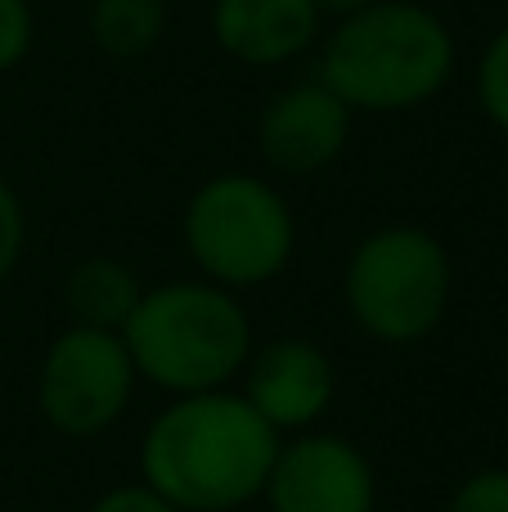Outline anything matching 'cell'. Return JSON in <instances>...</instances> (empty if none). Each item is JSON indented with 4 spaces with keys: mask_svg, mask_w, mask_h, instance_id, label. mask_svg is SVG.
Instances as JSON below:
<instances>
[{
    "mask_svg": "<svg viewBox=\"0 0 508 512\" xmlns=\"http://www.w3.org/2000/svg\"><path fill=\"white\" fill-rule=\"evenodd\" d=\"M446 512H508V468H477L450 490Z\"/></svg>",
    "mask_w": 508,
    "mask_h": 512,
    "instance_id": "2e32d148",
    "label": "cell"
},
{
    "mask_svg": "<svg viewBox=\"0 0 508 512\" xmlns=\"http://www.w3.org/2000/svg\"><path fill=\"white\" fill-rule=\"evenodd\" d=\"M455 68L459 41L437 9L423 0H374L329 23L315 77L356 117H396L432 104L455 81Z\"/></svg>",
    "mask_w": 508,
    "mask_h": 512,
    "instance_id": "7a4b0ae2",
    "label": "cell"
},
{
    "mask_svg": "<svg viewBox=\"0 0 508 512\" xmlns=\"http://www.w3.org/2000/svg\"><path fill=\"white\" fill-rule=\"evenodd\" d=\"M315 5H320L324 23H338V18H351V14H360V9H369L374 0H315Z\"/></svg>",
    "mask_w": 508,
    "mask_h": 512,
    "instance_id": "ac0fdd59",
    "label": "cell"
},
{
    "mask_svg": "<svg viewBox=\"0 0 508 512\" xmlns=\"http://www.w3.org/2000/svg\"><path fill=\"white\" fill-rule=\"evenodd\" d=\"M36 45V9L32 0H0V77L23 68Z\"/></svg>",
    "mask_w": 508,
    "mask_h": 512,
    "instance_id": "9a60e30c",
    "label": "cell"
},
{
    "mask_svg": "<svg viewBox=\"0 0 508 512\" xmlns=\"http://www.w3.org/2000/svg\"><path fill=\"white\" fill-rule=\"evenodd\" d=\"M180 243L198 279L243 297L293 265L297 216L275 180L257 171H221L189 194L180 212Z\"/></svg>",
    "mask_w": 508,
    "mask_h": 512,
    "instance_id": "5b68a950",
    "label": "cell"
},
{
    "mask_svg": "<svg viewBox=\"0 0 508 512\" xmlns=\"http://www.w3.org/2000/svg\"><path fill=\"white\" fill-rule=\"evenodd\" d=\"M234 387L279 436H297L320 427L333 409L338 369L315 337H270L252 346Z\"/></svg>",
    "mask_w": 508,
    "mask_h": 512,
    "instance_id": "ba28073f",
    "label": "cell"
},
{
    "mask_svg": "<svg viewBox=\"0 0 508 512\" xmlns=\"http://www.w3.org/2000/svg\"><path fill=\"white\" fill-rule=\"evenodd\" d=\"M140 373L122 333L68 324L36 364V409L68 441H95L126 418Z\"/></svg>",
    "mask_w": 508,
    "mask_h": 512,
    "instance_id": "8992f818",
    "label": "cell"
},
{
    "mask_svg": "<svg viewBox=\"0 0 508 512\" xmlns=\"http://www.w3.org/2000/svg\"><path fill=\"white\" fill-rule=\"evenodd\" d=\"M23 248H27V212L18 189L9 185V176L0 171V292L9 288V279L23 265Z\"/></svg>",
    "mask_w": 508,
    "mask_h": 512,
    "instance_id": "5bb4252c",
    "label": "cell"
},
{
    "mask_svg": "<svg viewBox=\"0 0 508 512\" xmlns=\"http://www.w3.org/2000/svg\"><path fill=\"white\" fill-rule=\"evenodd\" d=\"M207 27L225 59L243 68H288L324 36L315 0H212Z\"/></svg>",
    "mask_w": 508,
    "mask_h": 512,
    "instance_id": "30bf717a",
    "label": "cell"
},
{
    "mask_svg": "<svg viewBox=\"0 0 508 512\" xmlns=\"http://www.w3.org/2000/svg\"><path fill=\"white\" fill-rule=\"evenodd\" d=\"M86 512H180V508L135 477V481H122V486H108L104 495H95V504Z\"/></svg>",
    "mask_w": 508,
    "mask_h": 512,
    "instance_id": "e0dca14e",
    "label": "cell"
},
{
    "mask_svg": "<svg viewBox=\"0 0 508 512\" xmlns=\"http://www.w3.org/2000/svg\"><path fill=\"white\" fill-rule=\"evenodd\" d=\"M140 382L162 396H198L239 382L257 328L239 292L212 279H167L144 288L122 328Z\"/></svg>",
    "mask_w": 508,
    "mask_h": 512,
    "instance_id": "3957f363",
    "label": "cell"
},
{
    "mask_svg": "<svg viewBox=\"0 0 508 512\" xmlns=\"http://www.w3.org/2000/svg\"><path fill=\"white\" fill-rule=\"evenodd\" d=\"M261 504L266 512H378V472L351 436L311 427L279 441Z\"/></svg>",
    "mask_w": 508,
    "mask_h": 512,
    "instance_id": "52a82bcc",
    "label": "cell"
},
{
    "mask_svg": "<svg viewBox=\"0 0 508 512\" xmlns=\"http://www.w3.org/2000/svg\"><path fill=\"white\" fill-rule=\"evenodd\" d=\"M86 36L104 59H144L167 36V0H90Z\"/></svg>",
    "mask_w": 508,
    "mask_h": 512,
    "instance_id": "7c38bea8",
    "label": "cell"
},
{
    "mask_svg": "<svg viewBox=\"0 0 508 512\" xmlns=\"http://www.w3.org/2000/svg\"><path fill=\"white\" fill-rule=\"evenodd\" d=\"M450 297L455 261L423 225H378L342 261V306L378 346H419L441 328Z\"/></svg>",
    "mask_w": 508,
    "mask_h": 512,
    "instance_id": "277c9868",
    "label": "cell"
},
{
    "mask_svg": "<svg viewBox=\"0 0 508 512\" xmlns=\"http://www.w3.org/2000/svg\"><path fill=\"white\" fill-rule=\"evenodd\" d=\"M144 297V279L131 261L108 252H90L63 274V315L68 324L122 333L131 310Z\"/></svg>",
    "mask_w": 508,
    "mask_h": 512,
    "instance_id": "8fae6325",
    "label": "cell"
},
{
    "mask_svg": "<svg viewBox=\"0 0 508 512\" xmlns=\"http://www.w3.org/2000/svg\"><path fill=\"white\" fill-rule=\"evenodd\" d=\"M279 441L239 387L167 396L140 436V481L180 512H243L261 504Z\"/></svg>",
    "mask_w": 508,
    "mask_h": 512,
    "instance_id": "6da1fadb",
    "label": "cell"
},
{
    "mask_svg": "<svg viewBox=\"0 0 508 512\" xmlns=\"http://www.w3.org/2000/svg\"><path fill=\"white\" fill-rule=\"evenodd\" d=\"M473 90H477V108H482V117L508 140V23L495 27L491 41H486L482 54H477Z\"/></svg>",
    "mask_w": 508,
    "mask_h": 512,
    "instance_id": "4fadbf2b",
    "label": "cell"
},
{
    "mask_svg": "<svg viewBox=\"0 0 508 512\" xmlns=\"http://www.w3.org/2000/svg\"><path fill=\"white\" fill-rule=\"evenodd\" d=\"M356 113L320 77L275 90L257 117V153L275 176L306 180L329 171L347 153Z\"/></svg>",
    "mask_w": 508,
    "mask_h": 512,
    "instance_id": "9c48e42d",
    "label": "cell"
}]
</instances>
